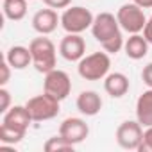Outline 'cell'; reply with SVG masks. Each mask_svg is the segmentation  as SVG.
Listing matches in <instances>:
<instances>
[{"label":"cell","instance_id":"6da1fadb","mask_svg":"<svg viewBox=\"0 0 152 152\" xmlns=\"http://www.w3.org/2000/svg\"><path fill=\"white\" fill-rule=\"evenodd\" d=\"M91 34L107 54H118L124 48L125 41L122 36V27H120L116 16L111 13L104 11L95 16L93 25H91Z\"/></svg>","mask_w":152,"mask_h":152},{"label":"cell","instance_id":"7a4b0ae2","mask_svg":"<svg viewBox=\"0 0 152 152\" xmlns=\"http://www.w3.org/2000/svg\"><path fill=\"white\" fill-rule=\"evenodd\" d=\"M32 116L27 111L25 106H13L9 107L4 116H2V125H0V143L2 145H16L20 143L31 124H32Z\"/></svg>","mask_w":152,"mask_h":152},{"label":"cell","instance_id":"3957f363","mask_svg":"<svg viewBox=\"0 0 152 152\" xmlns=\"http://www.w3.org/2000/svg\"><path fill=\"white\" fill-rule=\"evenodd\" d=\"M29 50L32 56V66L36 68V72L39 73H48L50 70L56 68L57 63V52H56V45L52 43L50 38L47 36H39L34 38L29 43Z\"/></svg>","mask_w":152,"mask_h":152},{"label":"cell","instance_id":"277c9868","mask_svg":"<svg viewBox=\"0 0 152 152\" xmlns=\"http://www.w3.org/2000/svg\"><path fill=\"white\" fill-rule=\"evenodd\" d=\"M109 70H111V57L106 50L88 54L77 64V72L84 81H104Z\"/></svg>","mask_w":152,"mask_h":152},{"label":"cell","instance_id":"5b68a950","mask_svg":"<svg viewBox=\"0 0 152 152\" xmlns=\"http://www.w3.org/2000/svg\"><path fill=\"white\" fill-rule=\"evenodd\" d=\"M95 16L90 9L83 6H72L66 7L61 15V27L66 34H83L84 31L91 29Z\"/></svg>","mask_w":152,"mask_h":152},{"label":"cell","instance_id":"8992f818","mask_svg":"<svg viewBox=\"0 0 152 152\" xmlns=\"http://www.w3.org/2000/svg\"><path fill=\"white\" fill-rule=\"evenodd\" d=\"M59 104L61 102L57 99H54L52 95L43 91L41 95H36V97L29 99L25 102V107L31 113L34 122H47V120H52L59 115V111H61Z\"/></svg>","mask_w":152,"mask_h":152},{"label":"cell","instance_id":"52a82bcc","mask_svg":"<svg viewBox=\"0 0 152 152\" xmlns=\"http://www.w3.org/2000/svg\"><path fill=\"white\" fill-rule=\"evenodd\" d=\"M116 20H118L122 31H125L129 34H140L147 23V16L143 13V7H140L134 2L120 6V9L116 11Z\"/></svg>","mask_w":152,"mask_h":152},{"label":"cell","instance_id":"ba28073f","mask_svg":"<svg viewBox=\"0 0 152 152\" xmlns=\"http://www.w3.org/2000/svg\"><path fill=\"white\" fill-rule=\"evenodd\" d=\"M43 91L52 95L54 99H57L59 102L64 100L70 91H72V81L70 75L64 70L54 68L48 73H45V81H43Z\"/></svg>","mask_w":152,"mask_h":152},{"label":"cell","instance_id":"9c48e42d","mask_svg":"<svg viewBox=\"0 0 152 152\" xmlns=\"http://www.w3.org/2000/svg\"><path fill=\"white\" fill-rule=\"evenodd\" d=\"M143 140V125L138 120H125L116 129V143L125 150H138Z\"/></svg>","mask_w":152,"mask_h":152},{"label":"cell","instance_id":"30bf717a","mask_svg":"<svg viewBox=\"0 0 152 152\" xmlns=\"http://www.w3.org/2000/svg\"><path fill=\"white\" fill-rule=\"evenodd\" d=\"M59 134L72 145H79L83 143L88 134H90V127L88 124L83 120V118H77V116H70V118H64L59 125Z\"/></svg>","mask_w":152,"mask_h":152},{"label":"cell","instance_id":"8fae6325","mask_svg":"<svg viewBox=\"0 0 152 152\" xmlns=\"http://www.w3.org/2000/svg\"><path fill=\"white\" fill-rule=\"evenodd\" d=\"M59 54L63 59L75 63L86 56V41L81 34H66L59 43Z\"/></svg>","mask_w":152,"mask_h":152},{"label":"cell","instance_id":"7c38bea8","mask_svg":"<svg viewBox=\"0 0 152 152\" xmlns=\"http://www.w3.org/2000/svg\"><path fill=\"white\" fill-rule=\"evenodd\" d=\"M57 23H61V16H57L56 9L47 7V9H39L34 16H32V29L38 34L48 36L57 29Z\"/></svg>","mask_w":152,"mask_h":152},{"label":"cell","instance_id":"4fadbf2b","mask_svg":"<svg viewBox=\"0 0 152 152\" xmlns=\"http://www.w3.org/2000/svg\"><path fill=\"white\" fill-rule=\"evenodd\" d=\"M75 106L84 116H97L102 109V97L93 90H84L77 95Z\"/></svg>","mask_w":152,"mask_h":152},{"label":"cell","instance_id":"5bb4252c","mask_svg":"<svg viewBox=\"0 0 152 152\" xmlns=\"http://www.w3.org/2000/svg\"><path fill=\"white\" fill-rule=\"evenodd\" d=\"M129 77L122 72H109L104 79V90L113 99H122L129 91Z\"/></svg>","mask_w":152,"mask_h":152},{"label":"cell","instance_id":"9a60e30c","mask_svg":"<svg viewBox=\"0 0 152 152\" xmlns=\"http://www.w3.org/2000/svg\"><path fill=\"white\" fill-rule=\"evenodd\" d=\"M148 41L145 39V36L141 34H131L125 43H124V50H125V56L132 61H140L143 59L147 54H148Z\"/></svg>","mask_w":152,"mask_h":152},{"label":"cell","instance_id":"2e32d148","mask_svg":"<svg viewBox=\"0 0 152 152\" xmlns=\"http://www.w3.org/2000/svg\"><path fill=\"white\" fill-rule=\"evenodd\" d=\"M136 120L143 127H152V88L145 90L136 100Z\"/></svg>","mask_w":152,"mask_h":152},{"label":"cell","instance_id":"e0dca14e","mask_svg":"<svg viewBox=\"0 0 152 152\" xmlns=\"http://www.w3.org/2000/svg\"><path fill=\"white\" fill-rule=\"evenodd\" d=\"M6 61L11 64L13 70H23L29 64H32V56L29 47H22V45H15L7 50L6 54Z\"/></svg>","mask_w":152,"mask_h":152},{"label":"cell","instance_id":"ac0fdd59","mask_svg":"<svg viewBox=\"0 0 152 152\" xmlns=\"http://www.w3.org/2000/svg\"><path fill=\"white\" fill-rule=\"evenodd\" d=\"M4 16L11 22H20L27 15V0H4L2 2Z\"/></svg>","mask_w":152,"mask_h":152},{"label":"cell","instance_id":"d6986e66","mask_svg":"<svg viewBox=\"0 0 152 152\" xmlns=\"http://www.w3.org/2000/svg\"><path fill=\"white\" fill-rule=\"evenodd\" d=\"M73 147H75V145L68 143L61 134L48 138V140L45 141V145H43V148H45L47 152H68V150H73Z\"/></svg>","mask_w":152,"mask_h":152},{"label":"cell","instance_id":"ffe728a7","mask_svg":"<svg viewBox=\"0 0 152 152\" xmlns=\"http://www.w3.org/2000/svg\"><path fill=\"white\" fill-rule=\"evenodd\" d=\"M140 152H152V127H145L143 131V140L138 148Z\"/></svg>","mask_w":152,"mask_h":152},{"label":"cell","instance_id":"44dd1931","mask_svg":"<svg viewBox=\"0 0 152 152\" xmlns=\"http://www.w3.org/2000/svg\"><path fill=\"white\" fill-rule=\"evenodd\" d=\"M9 107H11V93L6 86H2L0 88V113L4 115Z\"/></svg>","mask_w":152,"mask_h":152},{"label":"cell","instance_id":"7402d4cb","mask_svg":"<svg viewBox=\"0 0 152 152\" xmlns=\"http://www.w3.org/2000/svg\"><path fill=\"white\" fill-rule=\"evenodd\" d=\"M0 72H2V75H0V86H6L9 83V77H11V64L6 59L0 64Z\"/></svg>","mask_w":152,"mask_h":152},{"label":"cell","instance_id":"603a6c76","mask_svg":"<svg viewBox=\"0 0 152 152\" xmlns=\"http://www.w3.org/2000/svg\"><path fill=\"white\" fill-rule=\"evenodd\" d=\"M43 4L52 9H66V7H70L72 0H43Z\"/></svg>","mask_w":152,"mask_h":152},{"label":"cell","instance_id":"cb8c5ba5","mask_svg":"<svg viewBox=\"0 0 152 152\" xmlns=\"http://www.w3.org/2000/svg\"><path fill=\"white\" fill-rule=\"evenodd\" d=\"M141 81L148 88H152V63H148V64L143 66V70H141Z\"/></svg>","mask_w":152,"mask_h":152},{"label":"cell","instance_id":"d4e9b609","mask_svg":"<svg viewBox=\"0 0 152 152\" xmlns=\"http://www.w3.org/2000/svg\"><path fill=\"white\" fill-rule=\"evenodd\" d=\"M143 36H145V39L152 45V16H150V18H147L145 29H143Z\"/></svg>","mask_w":152,"mask_h":152},{"label":"cell","instance_id":"484cf974","mask_svg":"<svg viewBox=\"0 0 152 152\" xmlns=\"http://www.w3.org/2000/svg\"><path fill=\"white\" fill-rule=\"evenodd\" d=\"M134 4H138L143 9H152V0H132Z\"/></svg>","mask_w":152,"mask_h":152},{"label":"cell","instance_id":"4316f807","mask_svg":"<svg viewBox=\"0 0 152 152\" xmlns=\"http://www.w3.org/2000/svg\"><path fill=\"white\" fill-rule=\"evenodd\" d=\"M27 2H32V0H27Z\"/></svg>","mask_w":152,"mask_h":152}]
</instances>
